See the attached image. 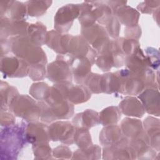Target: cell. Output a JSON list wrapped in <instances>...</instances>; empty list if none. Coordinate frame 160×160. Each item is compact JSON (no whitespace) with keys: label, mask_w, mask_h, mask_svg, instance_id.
Listing matches in <instances>:
<instances>
[{"label":"cell","mask_w":160,"mask_h":160,"mask_svg":"<svg viewBox=\"0 0 160 160\" xmlns=\"http://www.w3.org/2000/svg\"><path fill=\"white\" fill-rule=\"evenodd\" d=\"M51 1H28L27 11L29 16H39L46 12V9L51 6Z\"/></svg>","instance_id":"obj_14"},{"label":"cell","mask_w":160,"mask_h":160,"mask_svg":"<svg viewBox=\"0 0 160 160\" xmlns=\"http://www.w3.org/2000/svg\"><path fill=\"white\" fill-rule=\"evenodd\" d=\"M26 132L25 133V137L26 141L31 143L32 142H40V141H43L44 142L48 141L49 138H48L49 134L48 129L45 128L43 124L31 123L29 124L26 129Z\"/></svg>","instance_id":"obj_9"},{"label":"cell","mask_w":160,"mask_h":160,"mask_svg":"<svg viewBox=\"0 0 160 160\" xmlns=\"http://www.w3.org/2000/svg\"><path fill=\"white\" fill-rule=\"evenodd\" d=\"M1 71L6 76L23 77L29 72L28 64L16 57L5 56L1 58Z\"/></svg>","instance_id":"obj_2"},{"label":"cell","mask_w":160,"mask_h":160,"mask_svg":"<svg viewBox=\"0 0 160 160\" xmlns=\"http://www.w3.org/2000/svg\"><path fill=\"white\" fill-rule=\"evenodd\" d=\"M83 114L82 117L83 121L74 122V126H78L81 127V128L86 129L87 127L91 128L93 126H96L98 123V115L97 112L88 110Z\"/></svg>","instance_id":"obj_15"},{"label":"cell","mask_w":160,"mask_h":160,"mask_svg":"<svg viewBox=\"0 0 160 160\" xmlns=\"http://www.w3.org/2000/svg\"><path fill=\"white\" fill-rule=\"evenodd\" d=\"M76 131L69 122H57L52 124L48 129L49 138L52 141H61L64 143L72 144Z\"/></svg>","instance_id":"obj_3"},{"label":"cell","mask_w":160,"mask_h":160,"mask_svg":"<svg viewBox=\"0 0 160 160\" xmlns=\"http://www.w3.org/2000/svg\"><path fill=\"white\" fill-rule=\"evenodd\" d=\"M9 42L11 51L17 56L31 65L46 63V56L42 49L34 44L29 38L19 36L11 39Z\"/></svg>","instance_id":"obj_1"},{"label":"cell","mask_w":160,"mask_h":160,"mask_svg":"<svg viewBox=\"0 0 160 160\" xmlns=\"http://www.w3.org/2000/svg\"><path fill=\"white\" fill-rule=\"evenodd\" d=\"M28 31L29 33V39L36 46H41L42 44V41L45 43L46 40V28L41 23H36L31 24L28 29Z\"/></svg>","instance_id":"obj_11"},{"label":"cell","mask_w":160,"mask_h":160,"mask_svg":"<svg viewBox=\"0 0 160 160\" xmlns=\"http://www.w3.org/2000/svg\"><path fill=\"white\" fill-rule=\"evenodd\" d=\"M119 105L122 112L127 116L142 117L144 114L142 105L136 98H126Z\"/></svg>","instance_id":"obj_10"},{"label":"cell","mask_w":160,"mask_h":160,"mask_svg":"<svg viewBox=\"0 0 160 160\" xmlns=\"http://www.w3.org/2000/svg\"><path fill=\"white\" fill-rule=\"evenodd\" d=\"M101 133L107 134H100V139L106 138V139L103 144H106V146H110L112 145V143H116L118 142L119 139L121 137V129L119 127L116 126H111L107 127L102 129Z\"/></svg>","instance_id":"obj_13"},{"label":"cell","mask_w":160,"mask_h":160,"mask_svg":"<svg viewBox=\"0 0 160 160\" xmlns=\"http://www.w3.org/2000/svg\"><path fill=\"white\" fill-rule=\"evenodd\" d=\"M5 6L1 4V14L4 18L13 20H21L26 12V6L18 1H1Z\"/></svg>","instance_id":"obj_8"},{"label":"cell","mask_w":160,"mask_h":160,"mask_svg":"<svg viewBox=\"0 0 160 160\" xmlns=\"http://www.w3.org/2000/svg\"><path fill=\"white\" fill-rule=\"evenodd\" d=\"M28 24L21 20H13L7 18H1V36L5 35L4 38L9 36L10 34H26Z\"/></svg>","instance_id":"obj_7"},{"label":"cell","mask_w":160,"mask_h":160,"mask_svg":"<svg viewBox=\"0 0 160 160\" xmlns=\"http://www.w3.org/2000/svg\"><path fill=\"white\" fill-rule=\"evenodd\" d=\"M106 114L102 113L100 116L99 119H103L106 118V119L102 121L103 124H112L116 123L118 121L119 118H121V114L119 113V110L116 107H111L104 109L103 111Z\"/></svg>","instance_id":"obj_16"},{"label":"cell","mask_w":160,"mask_h":160,"mask_svg":"<svg viewBox=\"0 0 160 160\" xmlns=\"http://www.w3.org/2000/svg\"><path fill=\"white\" fill-rule=\"evenodd\" d=\"M72 60L69 64L71 70L74 74V78L78 82H81L89 74L91 71V61L86 57H76L71 58Z\"/></svg>","instance_id":"obj_6"},{"label":"cell","mask_w":160,"mask_h":160,"mask_svg":"<svg viewBox=\"0 0 160 160\" xmlns=\"http://www.w3.org/2000/svg\"><path fill=\"white\" fill-rule=\"evenodd\" d=\"M70 68L63 59H57L48 67V78L52 81H65L71 80Z\"/></svg>","instance_id":"obj_4"},{"label":"cell","mask_w":160,"mask_h":160,"mask_svg":"<svg viewBox=\"0 0 160 160\" xmlns=\"http://www.w3.org/2000/svg\"><path fill=\"white\" fill-rule=\"evenodd\" d=\"M80 13V6L78 4H67L59 9L55 17L56 26H59L58 29L61 30L62 26L69 25L71 27L73 19Z\"/></svg>","instance_id":"obj_5"},{"label":"cell","mask_w":160,"mask_h":160,"mask_svg":"<svg viewBox=\"0 0 160 160\" xmlns=\"http://www.w3.org/2000/svg\"><path fill=\"white\" fill-rule=\"evenodd\" d=\"M116 11L117 12V16L119 18L120 21L122 22L126 25H133L130 19H136L138 21V19H136V15L138 16L139 14L137 11H134V9L129 8V6H119L116 8Z\"/></svg>","instance_id":"obj_12"}]
</instances>
